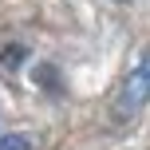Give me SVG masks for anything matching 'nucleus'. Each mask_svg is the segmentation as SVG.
I'll return each instance as SVG.
<instances>
[{
    "mask_svg": "<svg viewBox=\"0 0 150 150\" xmlns=\"http://www.w3.org/2000/svg\"><path fill=\"white\" fill-rule=\"evenodd\" d=\"M0 150H32V138L28 134H4L0 138Z\"/></svg>",
    "mask_w": 150,
    "mask_h": 150,
    "instance_id": "nucleus-2",
    "label": "nucleus"
},
{
    "mask_svg": "<svg viewBox=\"0 0 150 150\" xmlns=\"http://www.w3.org/2000/svg\"><path fill=\"white\" fill-rule=\"evenodd\" d=\"M119 4H127V0H119Z\"/></svg>",
    "mask_w": 150,
    "mask_h": 150,
    "instance_id": "nucleus-3",
    "label": "nucleus"
},
{
    "mask_svg": "<svg viewBox=\"0 0 150 150\" xmlns=\"http://www.w3.org/2000/svg\"><path fill=\"white\" fill-rule=\"evenodd\" d=\"M146 91H150V63H146V55H138L134 71L127 75L119 99H115V119H122V122L134 119V115L142 111V103H146Z\"/></svg>",
    "mask_w": 150,
    "mask_h": 150,
    "instance_id": "nucleus-1",
    "label": "nucleus"
}]
</instances>
